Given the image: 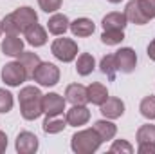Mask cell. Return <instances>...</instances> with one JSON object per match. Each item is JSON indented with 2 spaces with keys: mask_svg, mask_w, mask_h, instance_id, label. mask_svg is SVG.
I'll use <instances>...</instances> for the list:
<instances>
[{
  "mask_svg": "<svg viewBox=\"0 0 155 154\" xmlns=\"http://www.w3.org/2000/svg\"><path fill=\"white\" fill-rule=\"evenodd\" d=\"M101 114L108 120H117L124 114V103L121 98H116V96H108L107 102L101 105Z\"/></svg>",
  "mask_w": 155,
  "mask_h": 154,
  "instance_id": "obj_11",
  "label": "cell"
},
{
  "mask_svg": "<svg viewBox=\"0 0 155 154\" xmlns=\"http://www.w3.org/2000/svg\"><path fill=\"white\" fill-rule=\"evenodd\" d=\"M123 40H124V33L121 29H107L101 35V42L107 44V45H117Z\"/></svg>",
  "mask_w": 155,
  "mask_h": 154,
  "instance_id": "obj_27",
  "label": "cell"
},
{
  "mask_svg": "<svg viewBox=\"0 0 155 154\" xmlns=\"http://www.w3.org/2000/svg\"><path fill=\"white\" fill-rule=\"evenodd\" d=\"M65 120H67V125L81 127V125H85V123L90 120V111H88L85 105H72V109L67 111Z\"/></svg>",
  "mask_w": 155,
  "mask_h": 154,
  "instance_id": "obj_12",
  "label": "cell"
},
{
  "mask_svg": "<svg viewBox=\"0 0 155 154\" xmlns=\"http://www.w3.org/2000/svg\"><path fill=\"white\" fill-rule=\"evenodd\" d=\"M139 154H155V143H139Z\"/></svg>",
  "mask_w": 155,
  "mask_h": 154,
  "instance_id": "obj_33",
  "label": "cell"
},
{
  "mask_svg": "<svg viewBox=\"0 0 155 154\" xmlns=\"http://www.w3.org/2000/svg\"><path fill=\"white\" fill-rule=\"evenodd\" d=\"M103 143V140L99 138V134L92 129H85V131H78L76 134L71 138V147L76 154H92L99 149V145Z\"/></svg>",
  "mask_w": 155,
  "mask_h": 154,
  "instance_id": "obj_2",
  "label": "cell"
},
{
  "mask_svg": "<svg viewBox=\"0 0 155 154\" xmlns=\"http://www.w3.org/2000/svg\"><path fill=\"white\" fill-rule=\"evenodd\" d=\"M41 127H43V132H45V134H58V132H61V131L67 127V120H65L63 114L47 116Z\"/></svg>",
  "mask_w": 155,
  "mask_h": 154,
  "instance_id": "obj_21",
  "label": "cell"
},
{
  "mask_svg": "<svg viewBox=\"0 0 155 154\" xmlns=\"http://www.w3.org/2000/svg\"><path fill=\"white\" fill-rule=\"evenodd\" d=\"M139 5H141V11L144 13V16L150 20L155 18V0H139Z\"/></svg>",
  "mask_w": 155,
  "mask_h": 154,
  "instance_id": "obj_30",
  "label": "cell"
},
{
  "mask_svg": "<svg viewBox=\"0 0 155 154\" xmlns=\"http://www.w3.org/2000/svg\"><path fill=\"white\" fill-rule=\"evenodd\" d=\"M69 26H71V22H69L67 15H61V13H54V15L49 18V22H47L49 33H51V35H56V37L65 35L67 29H69Z\"/></svg>",
  "mask_w": 155,
  "mask_h": 154,
  "instance_id": "obj_13",
  "label": "cell"
},
{
  "mask_svg": "<svg viewBox=\"0 0 155 154\" xmlns=\"http://www.w3.org/2000/svg\"><path fill=\"white\" fill-rule=\"evenodd\" d=\"M108 2H110V4H119L121 0H108Z\"/></svg>",
  "mask_w": 155,
  "mask_h": 154,
  "instance_id": "obj_36",
  "label": "cell"
},
{
  "mask_svg": "<svg viewBox=\"0 0 155 154\" xmlns=\"http://www.w3.org/2000/svg\"><path fill=\"white\" fill-rule=\"evenodd\" d=\"M13 103H15L13 94H11L9 91H5V89H0V113H2V114L9 113V111L13 109Z\"/></svg>",
  "mask_w": 155,
  "mask_h": 154,
  "instance_id": "obj_29",
  "label": "cell"
},
{
  "mask_svg": "<svg viewBox=\"0 0 155 154\" xmlns=\"http://www.w3.org/2000/svg\"><path fill=\"white\" fill-rule=\"evenodd\" d=\"M110 152H126V154H132V152H134V147H132L126 140H116V142L110 145Z\"/></svg>",
  "mask_w": 155,
  "mask_h": 154,
  "instance_id": "obj_31",
  "label": "cell"
},
{
  "mask_svg": "<svg viewBox=\"0 0 155 154\" xmlns=\"http://www.w3.org/2000/svg\"><path fill=\"white\" fill-rule=\"evenodd\" d=\"M94 131L99 134V138H101L103 142H108V140H112V138L117 134L116 123H112L108 118H107V120H97V121L94 123Z\"/></svg>",
  "mask_w": 155,
  "mask_h": 154,
  "instance_id": "obj_20",
  "label": "cell"
},
{
  "mask_svg": "<svg viewBox=\"0 0 155 154\" xmlns=\"http://www.w3.org/2000/svg\"><path fill=\"white\" fill-rule=\"evenodd\" d=\"M33 80L43 87H52L60 82V69L51 62H40L33 73Z\"/></svg>",
  "mask_w": 155,
  "mask_h": 154,
  "instance_id": "obj_5",
  "label": "cell"
},
{
  "mask_svg": "<svg viewBox=\"0 0 155 154\" xmlns=\"http://www.w3.org/2000/svg\"><path fill=\"white\" fill-rule=\"evenodd\" d=\"M146 53H148V58H150V60H153V62H155V38L152 40V42H150V45H148Z\"/></svg>",
  "mask_w": 155,
  "mask_h": 154,
  "instance_id": "obj_35",
  "label": "cell"
},
{
  "mask_svg": "<svg viewBox=\"0 0 155 154\" xmlns=\"http://www.w3.org/2000/svg\"><path fill=\"white\" fill-rule=\"evenodd\" d=\"M126 24H128V20H126L124 13H119V11H114V13L105 15L103 20H101L103 31H107V29H121V31H123V29L126 27Z\"/></svg>",
  "mask_w": 155,
  "mask_h": 154,
  "instance_id": "obj_19",
  "label": "cell"
},
{
  "mask_svg": "<svg viewBox=\"0 0 155 154\" xmlns=\"http://www.w3.org/2000/svg\"><path fill=\"white\" fill-rule=\"evenodd\" d=\"M38 4L45 13H56L61 7V0H38Z\"/></svg>",
  "mask_w": 155,
  "mask_h": 154,
  "instance_id": "obj_32",
  "label": "cell"
},
{
  "mask_svg": "<svg viewBox=\"0 0 155 154\" xmlns=\"http://www.w3.org/2000/svg\"><path fill=\"white\" fill-rule=\"evenodd\" d=\"M51 53L60 60V62H72L78 56V44L72 38H56L51 45Z\"/></svg>",
  "mask_w": 155,
  "mask_h": 154,
  "instance_id": "obj_3",
  "label": "cell"
},
{
  "mask_svg": "<svg viewBox=\"0 0 155 154\" xmlns=\"http://www.w3.org/2000/svg\"><path fill=\"white\" fill-rule=\"evenodd\" d=\"M5 149H7V136L4 131H0V154L5 152Z\"/></svg>",
  "mask_w": 155,
  "mask_h": 154,
  "instance_id": "obj_34",
  "label": "cell"
},
{
  "mask_svg": "<svg viewBox=\"0 0 155 154\" xmlns=\"http://www.w3.org/2000/svg\"><path fill=\"white\" fill-rule=\"evenodd\" d=\"M18 62L25 67V71H27V76L33 78V73H35V69L40 65V56L36 53H33V51H24L20 56H18Z\"/></svg>",
  "mask_w": 155,
  "mask_h": 154,
  "instance_id": "obj_23",
  "label": "cell"
},
{
  "mask_svg": "<svg viewBox=\"0 0 155 154\" xmlns=\"http://www.w3.org/2000/svg\"><path fill=\"white\" fill-rule=\"evenodd\" d=\"M139 111L146 120H155V96L153 94L143 98V102L139 105Z\"/></svg>",
  "mask_w": 155,
  "mask_h": 154,
  "instance_id": "obj_26",
  "label": "cell"
},
{
  "mask_svg": "<svg viewBox=\"0 0 155 154\" xmlns=\"http://www.w3.org/2000/svg\"><path fill=\"white\" fill-rule=\"evenodd\" d=\"M96 67V60L90 53H81L78 56V62H76V71L79 76H88Z\"/></svg>",
  "mask_w": 155,
  "mask_h": 154,
  "instance_id": "obj_22",
  "label": "cell"
},
{
  "mask_svg": "<svg viewBox=\"0 0 155 154\" xmlns=\"http://www.w3.org/2000/svg\"><path fill=\"white\" fill-rule=\"evenodd\" d=\"M99 69H101L103 75H107V78H108L110 82H114V80H116V75H117V67H116V58H114V54H107V56H103L101 62H99Z\"/></svg>",
  "mask_w": 155,
  "mask_h": 154,
  "instance_id": "obj_24",
  "label": "cell"
},
{
  "mask_svg": "<svg viewBox=\"0 0 155 154\" xmlns=\"http://www.w3.org/2000/svg\"><path fill=\"white\" fill-rule=\"evenodd\" d=\"M69 29L72 31V35H74V37L87 38V37H90V35L94 33L96 26H94V22H92L90 18H85V16H83V18H76L74 22H71Z\"/></svg>",
  "mask_w": 155,
  "mask_h": 154,
  "instance_id": "obj_16",
  "label": "cell"
},
{
  "mask_svg": "<svg viewBox=\"0 0 155 154\" xmlns=\"http://www.w3.org/2000/svg\"><path fill=\"white\" fill-rule=\"evenodd\" d=\"M41 91L35 85H27L20 91L18 94V103H20V113L24 116V120H36L43 114V109H41Z\"/></svg>",
  "mask_w": 155,
  "mask_h": 154,
  "instance_id": "obj_1",
  "label": "cell"
},
{
  "mask_svg": "<svg viewBox=\"0 0 155 154\" xmlns=\"http://www.w3.org/2000/svg\"><path fill=\"white\" fill-rule=\"evenodd\" d=\"M65 100L72 105H87L88 103V93L87 87L81 83H71L65 89Z\"/></svg>",
  "mask_w": 155,
  "mask_h": 154,
  "instance_id": "obj_10",
  "label": "cell"
},
{
  "mask_svg": "<svg viewBox=\"0 0 155 154\" xmlns=\"http://www.w3.org/2000/svg\"><path fill=\"white\" fill-rule=\"evenodd\" d=\"M124 16L128 22L135 24V26H144L148 24V18L144 16V13L141 11V5H139V0H130L124 7Z\"/></svg>",
  "mask_w": 155,
  "mask_h": 154,
  "instance_id": "obj_14",
  "label": "cell"
},
{
  "mask_svg": "<svg viewBox=\"0 0 155 154\" xmlns=\"http://www.w3.org/2000/svg\"><path fill=\"white\" fill-rule=\"evenodd\" d=\"M116 58V67L117 71H121L123 75H130L134 73L135 65H137V54L132 47H121L114 54Z\"/></svg>",
  "mask_w": 155,
  "mask_h": 154,
  "instance_id": "obj_6",
  "label": "cell"
},
{
  "mask_svg": "<svg viewBox=\"0 0 155 154\" xmlns=\"http://www.w3.org/2000/svg\"><path fill=\"white\" fill-rule=\"evenodd\" d=\"M137 143H155V125H141L137 131Z\"/></svg>",
  "mask_w": 155,
  "mask_h": 154,
  "instance_id": "obj_25",
  "label": "cell"
},
{
  "mask_svg": "<svg viewBox=\"0 0 155 154\" xmlns=\"http://www.w3.org/2000/svg\"><path fill=\"white\" fill-rule=\"evenodd\" d=\"M0 35H2V26H0Z\"/></svg>",
  "mask_w": 155,
  "mask_h": 154,
  "instance_id": "obj_37",
  "label": "cell"
},
{
  "mask_svg": "<svg viewBox=\"0 0 155 154\" xmlns=\"http://www.w3.org/2000/svg\"><path fill=\"white\" fill-rule=\"evenodd\" d=\"M87 93H88V102H92L94 105H103L105 102H107V98H108V89L103 85V83H99V82H94V83H90L88 87H87Z\"/></svg>",
  "mask_w": 155,
  "mask_h": 154,
  "instance_id": "obj_17",
  "label": "cell"
},
{
  "mask_svg": "<svg viewBox=\"0 0 155 154\" xmlns=\"http://www.w3.org/2000/svg\"><path fill=\"white\" fill-rule=\"evenodd\" d=\"M0 26H2V33H5V35H20V29H18L16 22L13 20L11 13H9V15H5V16L2 18Z\"/></svg>",
  "mask_w": 155,
  "mask_h": 154,
  "instance_id": "obj_28",
  "label": "cell"
},
{
  "mask_svg": "<svg viewBox=\"0 0 155 154\" xmlns=\"http://www.w3.org/2000/svg\"><path fill=\"white\" fill-rule=\"evenodd\" d=\"M2 53L7 56H20L24 53V40L18 35H7L2 40Z\"/></svg>",
  "mask_w": 155,
  "mask_h": 154,
  "instance_id": "obj_15",
  "label": "cell"
},
{
  "mask_svg": "<svg viewBox=\"0 0 155 154\" xmlns=\"http://www.w3.org/2000/svg\"><path fill=\"white\" fill-rule=\"evenodd\" d=\"M38 138L29 131H22L15 142V147L20 154H35L38 151Z\"/></svg>",
  "mask_w": 155,
  "mask_h": 154,
  "instance_id": "obj_9",
  "label": "cell"
},
{
  "mask_svg": "<svg viewBox=\"0 0 155 154\" xmlns=\"http://www.w3.org/2000/svg\"><path fill=\"white\" fill-rule=\"evenodd\" d=\"M65 103H67V100H65L63 96H60L58 93L43 94V98H41V109H43V114L45 116H60V114H63V111H65Z\"/></svg>",
  "mask_w": 155,
  "mask_h": 154,
  "instance_id": "obj_8",
  "label": "cell"
},
{
  "mask_svg": "<svg viewBox=\"0 0 155 154\" xmlns=\"http://www.w3.org/2000/svg\"><path fill=\"white\" fill-rule=\"evenodd\" d=\"M11 16H13V20L16 22L20 33H25L31 26L38 24V15H36V11H35L33 7H29V5H24V7L15 9V11L11 13Z\"/></svg>",
  "mask_w": 155,
  "mask_h": 154,
  "instance_id": "obj_7",
  "label": "cell"
},
{
  "mask_svg": "<svg viewBox=\"0 0 155 154\" xmlns=\"http://www.w3.org/2000/svg\"><path fill=\"white\" fill-rule=\"evenodd\" d=\"M24 35H25V42H27L29 45H33V47H41V45H45V42H47V31H45L40 24L31 26Z\"/></svg>",
  "mask_w": 155,
  "mask_h": 154,
  "instance_id": "obj_18",
  "label": "cell"
},
{
  "mask_svg": "<svg viewBox=\"0 0 155 154\" xmlns=\"http://www.w3.org/2000/svg\"><path fill=\"white\" fill-rule=\"evenodd\" d=\"M2 82L9 87H20L27 80V71L20 62H9L2 67Z\"/></svg>",
  "mask_w": 155,
  "mask_h": 154,
  "instance_id": "obj_4",
  "label": "cell"
}]
</instances>
